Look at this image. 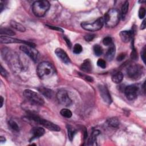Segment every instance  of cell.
<instances>
[{"label":"cell","instance_id":"obj_22","mask_svg":"<svg viewBox=\"0 0 146 146\" xmlns=\"http://www.w3.org/2000/svg\"><path fill=\"white\" fill-rule=\"evenodd\" d=\"M10 25L13 28L15 29V30H17L19 31L25 32L26 31L25 27L22 25H21V23H19L15 21H11Z\"/></svg>","mask_w":146,"mask_h":146},{"label":"cell","instance_id":"obj_43","mask_svg":"<svg viewBox=\"0 0 146 146\" xmlns=\"http://www.w3.org/2000/svg\"><path fill=\"white\" fill-rule=\"evenodd\" d=\"M3 100H4L2 96H1V97H0V102H1V106H0V107H1V108H2V106H3Z\"/></svg>","mask_w":146,"mask_h":146},{"label":"cell","instance_id":"obj_42","mask_svg":"<svg viewBox=\"0 0 146 146\" xmlns=\"http://www.w3.org/2000/svg\"><path fill=\"white\" fill-rule=\"evenodd\" d=\"M145 26H146V25H145V20L144 19V20L143 21L141 24L140 29H141V30H144V29L145 28Z\"/></svg>","mask_w":146,"mask_h":146},{"label":"cell","instance_id":"obj_3","mask_svg":"<svg viewBox=\"0 0 146 146\" xmlns=\"http://www.w3.org/2000/svg\"><path fill=\"white\" fill-rule=\"evenodd\" d=\"M120 14L119 11L114 9H110L105 14L104 23L108 27H114L119 23L120 21Z\"/></svg>","mask_w":146,"mask_h":146},{"label":"cell","instance_id":"obj_18","mask_svg":"<svg viewBox=\"0 0 146 146\" xmlns=\"http://www.w3.org/2000/svg\"><path fill=\"white\" fill-rule=\"evenodd\" d=\"M123 78L124 76L123 73L120 71H117L112 74L111 76V79L113 83L118 84L122 82Z\"/></svg>","mask_w":146,"mask_h":146},{"label":"cell","instance_id":"obj_38","mask_svg":"<svg viewBox=\"0 0 146 146\" xmlns=\"http://www.w3.org/2000/svg\"><path fill=\"white\" fill-rule=\"evenodd\" d=\"M47 27H48L50 29H52L54 30H56V31H61V32H63V30L60 28V27H55V26H49V25H47Z\"/></svg>","mask_w":146,"mask_h":146},{"label":"cell","instance_id":"obj_16","mask_svg":"<svg viewBox=\"0 0 146 146\" xmlns=\"http://www.w3.org/2000/svg\"><path fill=\"white\" fill-rule=\"evenodd\" d=\"M133 35V30L122 31L120 33V36L121 40L124 43H127L131 40Z\"/></svg>","mask_w":146,"mask_h":146},{"label":"cell","instance_id":"obj_28","mask_svg":"<svg viewBox=\"0 0 146 146\" xmlns=\"http://www.w3.org/2000/svg\"><path fill=\"white\" fill-rule=\"evenodd\" d=\"M93 50H94V54L96 56H100V55H101L103 54V48L99 44L94 45V46L93 47Z\"/></svg>","mask_w":146,"mask_h":146},{"label":"cell","instance_id":"obj_11","mask_svg":"<svg viewBox=\"0 0 146 146\" xmlns=\"http://www.w3.org/2000/svg\"><path fill=\"white\" fill-rule=\"evenodd\" d=\"M19 48L34 62H36L38 57V51L35 49L34 47L26 44H23L19 47Z\"/></svg>","mask_w":146,"mask_h":146},{"label":"cell","instance_id":"obj_29","mask_svg":"<svg viewBox=\"0 0 146 146\" xmlns=\"http://www.w3.org/2000/svg\"><path fill=\"white\" fill-rule=\"evenodd\" d=\"M8 123H9V127H10V128L12 130H13L14 131H16V132L19 131V126H18V125L17 124V123L15 121H13L12 120H10L9 121Z\"/></svg>","mask_w":146,"mask_h":146},{"label":"cell","instance_id":"obj_30","mask_svg":"<svg viewBox=\"0 0 146 146\" xmlns=\"http://www.w3.org/2000/svg\"><path fill=\"white\" fill-rule=\"evenodd\" d=\"M82 50H83L82 46L80 44L76 43L74 46V47H73L74 53H75L76 54H79L82 51Z\"/></svg>","mask_w":146,"mask_h":146},{"label":"cell","instance_id":"obj_14","mask_svg":"<svg viewBox=\"0 0 146 146\" xmlns=\"http://www.w3.org/2000/svg\"><path fill=\"white\" fill-rule=\"evenodd\" d=\"M55 54L56 56L64 63L69 64L71 62L69 56L67 55V53L62 48H57L55 50Z\"/></svg>","mask_w":146,"mask_h":146},{"label":"cell","instance_id":"obj_45","mask_svg":"<svg viewBox=\"0 0 146 146\" xmlns=\"http://www.w3.org/2000/svg\"><path fill=\"white\" fill-rule=\"evenodd\" d=\"M145 1H139V2H140V3H144Z\"/></svg>","mask_w":146,"mask_h":146},{"label":"cell","instance_id":"obj_33","mask_svg":"<svg viewBox=\"0 0 146 146\" xmlns=\"http://www.w3.org/2000/svg\"><path fill=\"white\" fill-rule=\"evenodd\" d=\"M145 15V9L144 7H140L139 10V17L140 19H143Z\"/></svg>","mask_w":146,"mask_h":146},{"label":"cell","instance_id":"obj_23","mask_svg":"<svg viewBox=\"0 0 146 146\" xmlns=\"http://www.w3.org/2000/svg\"><path fill=\"white\" fill-rule=\"evenodd\" d=\"M67 129L68 137L70 141H72L74 139V137L76 131L75 129L70 124L67 125Z\"/></svg>","mask_w":146,"mask_h":146},{"label":"cell","instance_id":"obj_20","mask_svg":"<svg viewBox=\"0 0 146 146\" xmlns=\"http://www.w3.org/2000/svg\"><path fill=\"white\" fill-rule=\"evenodd\" d=\"M115 54V47L113 44L111 46L106 54V58L108 60H112Z\"/></svg>","mask_w":146,"mask_h":146},{"label":"cell","instance_id":"obj_31","mask_svg":"<svg viewBox=\"0 0 146 146\" xmlns=\"http://www.w3.org/2000/svg\"><path fill=\"white\" fill-rule=\"evenodd\" d=\"M103 43L106 46H111L113 44L112 39L110 36H107L103 39Z\"/></svg>","mask_w":146,"mask_h":146},{"label":"cell","instance_id":"obj_39","mask_svg":"<svg viewBox=\"0 0 146 146\" xmlns=\"http://www.w3.org/2000/svg\"><path fill=\"white\" fill-rule=\"evenodd\" d=\"M80 75H82V78H84L86 80H87V81H88V82H91L93 81V79H92V78L91 77V76H88V75H84V74H80Z\"/></svg>","mask_w":146,"mask_h":146},{"label":"cell","instance_id":"obj_15","mask_svg":"<svg viewBox=\"0 0 146 146\" xmlns=\"http://www.w3.org/2000/svg\"><path fill=\"white\" fill-rule=\"evenodd\" d=\"M44 132H45L44 129L42 127H36L33 128L31 131L32 136H31L30 141L33 140L34 139L39 138V137H41L42 136H43L44 135Z\"/></svg>","mask_w":146,"mask_h":146},{"label":"cell","instance_id":"obj_6","mask_svg":"<svg viewBox=\"0 0 146 146\" xmlns=\"http://www.w3.org/2000/svg\"><path fill=\"white\" fill-rule=\"evenodd\" d=\"M144 74V67L139 64H132L127 70V76L131 79L138 80Z\"/></svg>","mask_w":146,"mask_h":146},{"label":"cell","instance_id":"obj_21","mask_svg":"<svg viewBox=\"0 0 146 146\" xmlns=\"http://www.w3.org/2000/svg\"><path fill=\"white\" fill-rule=\"evenodd\" d=\"M100 134V131L98 130L94 131L88 140V145H96V138L97 136Z\"/></svg>","mask_w":146,"mask_h":146},{"label":"cell","instance_id":"obj_40","mask_svg":"<svg viewBox=\"0 0 146 146\" xmlns=\"http://www.w3.org/2000/svg\"><path fill=\"white\" fill-rule=\"evenodd\" d=\"M125 56V54L124 53H121L119 54L117 58V61H121L122 60Z\"/></svg>","mask_w":146,"mask_h":146},{"label":"cell","instance_id":"obj_4","mask_svg":"<svg viewBox=\"0 0 146 146\" xmlns=\"http://www.w3.org/2000/svg\"><path fill=\"white\" fill-rule=\"evenodd\" d=\"M50 7L48 1L46 0L37 1L33 3L32 10L34 15L38 17H43Z\"/></svg>","mask_w":146,"mask_h":146},{"label":"cell","instance_id":"obj_24","mask_svg":"<svg viewBox=\"0 0 146 146\" xmlns=\"http://www.w3.org/2000/svg\"><path fill=\"white\" fill-rule=\"evenodd\" d=\"M128 7H129V2L128 1H125L121 6V16L123 19L125 17V15H127L128 10Z\"/></svg>","mask_w":146,"mask_h":146},{"label":"cell","instance_id":"obj_36","mask_svg":"<svg viewBox=\"0 0 146 146\" xmlns=\"http://www.w3.org/2000/svg\"><path fill=\"white\" fill-rule=\"evenodd\" d=\"M145 47H144L142 51H141V59L143 61V62L144 63H145Z\"/></svg>","mask_w":146,"mask_h":146},{"label":"cell","instance_id":"obj_34","mask_svg":"<svg viewBox=\"0 0 146 146\" xmlns=\"http://www.w3.org/2000/svg\"><path fill=\"white\" fill-rule=\"evenodd\" d=\"M95 37V35L93 34H88L84 36V39L87 42H90L93 40V39Z\"/></svg>","mask_w":146,"mask_h":146},{"label":"cell","instance_id":"obj_12","mask_svg":"<svg viewBox=\"0 0 146 146\" xmlns=\"http://www.w3.org/2000/svg\"><path fill=\"white\" fill-rule=\"evenodd\" d=\"M0 42L1 43H23L24 44H26L31 47H34L35 46V44H34L33 43L30 42H27V41H25V40H20L17 38H12L10 36H1L0 37Z\"/></svg>","mask_w":146,"mask_h":146},{"label":"cell","instance_id":"obj_1","mask_svg":"<svg viewBox=\"0 0 146 146\" xmlns=\"http://www.w3.org/2000/svg\"><path fill=\"white\" fill-rule=\"evenodd\" d=\"M1 53L4 59L7 62L9 65H10L11 68L17 71L23 68V66L19 55L17 54L6 48L2 50Z\"/></svg>","mask_w":146,"mask_h":146},{"label":"cell","instance_id":"obj_17","mask_svg":"<svg viewBox=\"0 0 146 146\" xmlns=\"http://www.w3.org/2000/svg\"><path fill=\"white\" fill-rule=\"evenodd\" d=\"M80 69L85 72H90L92 70L91 62L89 59H85L81 64Z\"/></svg>","mask_w":146,"mask_h":146},{"label":"cell","instance_id":"obj_7","mask_svg":"<svg viewBox=\"0 0 146 146\" xmlns=\"http://www.w3.org/2000/svg\"><path fill=\"white\" fill-rule=\"evenodd\" d=\"M23 95L28 101L36 106H42L44 103V101L42 96L34 91L28 89L25 90L23 92Z\"/></svg>","mask_w":146,"mask_h":146},{"label":"cell","instance_id":"obj_25","mask_svg":"<svg viewBox=\"0 0 146 146\" xmlns=\"http://www.w3.org/2000/svg\"><path fill=\"white\" fill-rule=\"evenodd\" d=\"M0 33L1 35L4 34L9 36H14L15 35V33L13 30L8 28H1L0 30Z\"/></svg>","mask_w":146,"mask_h":146},{"label":"cell","instance_id":"obj_8","mask_svg":"<svg viewBox=\"0 0 146 146\" xmlns=\"http://www.w3.org/2000/svg\"><path fill=\"white\" fill-rule=\"evenodd\" d=\"M104 25L103 18H99L96 20L92 22H82L81 27L87 30L90 31H96L100 30Z\"/></svg>","mask_w":146,"mask_h":146},{"label":"cell","instance_id":"obj_10","mask_svg":"<svg viewBox=\"0 0 146 146\" xmlns=\"http://www.w3.org/2000/svg\"><path fill=\"white\" fill-rule=\"evenodd\" d=\"M56 98L58 102L63 106L68 107L71 105L72 100L69 97L67 92L64 90H59L56 93Z\"/></svg>","mask_w":146,"mask_h":146},{"label":"cell","instance_id":"obj_2","mask_svg":"<svg viewBox=\"0 0 146 146\" xmlns=\"http://www.w3.org/2000/svg\"><path fill=\"white\" fill-rule=\"evenodd\" d=\"M36 73L39 78L45 79L52 76L55 73V69L51 63L48 62L40 63L36 68Z\"/></svg>","mask_w":146,"mask_h":146},{"label":"cell","instance_id":"obj_13","mask_svg":"<svg viewBox=\"0 0 146 146\" xmlns=\"http://www.w3.org/2000/svg\"><path fill=\"white\" fill-rule=\"evenodd\" d=\"M98 88L100 96L104 102L107 104H111L112 102V98L107 87L104 85L100 84L98 86Z\"/></svg>","mask_w":146,"mask_h":146},{"label":"cell","instance_id":"obj_35","mask_svg":"<svg viewBox=\"0 0 146 146\" xmlns=\"http://www.w3.org/2000/svg\"><path fill=\"white\" fill-rule=\"evenodd\" d=\"M131 56V58L133 59H136L137 58V53L134 48L132 49Z\"/></svg>","mask_w":146,"mask_h":146},{"label":"cell","instance_id":"obj_37","mask_svg":"<svg viewBox=\"0 0 146 146\" xmlns=\"http://www.w3.org/2000/svg\"><path fill=\"white\" fill-rule=\"evenodd\" d=\"M0 72H1V74L2 76H4V77H6L7 75V72L3 68L2 66L1 65V71H0Z\"/></svg>","mask_w":146,"mask_h":146},{"label":"cell","instance_id":"obj_27","mask_svg":"<svg viewBox=\"0 0 146 146\" xmlns=\"http://www.w3.org/2000/svg\"><path fill=\"white\" fill-rule=\"evenodd\" d=\"M60 115L66 117V118H70L72 116V112L71 111L67 109V108H63L60 110Z\"/></svg>","mask_w":146,"mask_h":146},{"label":"cell","instance_id":"obj_41","mask_svg":"<svg viewBox=\"0 0 146 146\" xmlns=\"http://www.w3.org/2000/svg\"><path fill=\"white\" fill-rule=\"evenodd\" d=\"M63 38H64V39L65 40V41H66V42L67 46L70 48V47H71V45H72V44H71V43L70 39H69L66 36H63Z\"/></svg>","mask_w":146,"mask_h":146},{"label":"cell","instance_id":"obj_19","mask_svg":"<svg viewBox=\"0 0 146 146\" xmlns=\"http://www.w3.org/2000/svg\"><path fill=\"white\" fill-rule=\"evenodd\" d=\"M39 91L45 97L48 98H51L53 96V91L47 88H45L43 87H40L38 88Z\"/></svg>","mask_w":146,"mask_h":146},{"label":"cell","instance_id":"obj_26","mask_svg":"<svg viewBox=\"0 0 146 146\" xmlns=\"http://www.w3.org/2000/svg\"><path fill=\"white\" fill-rule=\"evenodd\" d=\"M107 123L109 125L112 127H117L119 125V121L117 118L113 117L108 119L107 121Z\"/></svg>","mask_w":146,"mask_h":146},{"label":"cell","instance_id":"obj_32","mask_svg":"<svg viewBox=\"0 0 146 146\" xmlns=\"http://www.w3.org/2000/svg\"><path fill=\"white\" fill-rule=\"evenodd\" d=\"M97 65L102 68H105L106 67V62L104 60L102 59H99L97 61Z\"/></svg>","mask_w":146,"mask_h":146},{"label":"cell","instance_id":"obj_44","mask_svg":"<svg viewBox=\"0 0 146 146\" xmlns=\"http://www.w3.org/2000/svg\"><path fill=\"white\" fill-rule=\"evenodd\" d=\"M0 141L1 143H3V142H5L6 141V139L5 138V137L3 136H1L0 137Z\"/></svg>","mask_w":146,"mask_h":146},{"label":"cell","instance_id":"obj_9","mask_svg":"<svg viewBox=\"0 0 146 146\" xmlns=\"http://www.w3.org/2000/svg\"><path fill=\"white\" fill-rule=\"evenodd\" d=\"M139 92V87L136 84H131L127 86L124 90L126 98L129 100L136 99Z\"/></svg>","mask_w":146,"mask_h":146},{"label":"cell","instance_id":"obj_5","mask_svg":"<svg viewBox=\"0 0 146 146\" xmlns=\"http://www.w3.org/2000/svg\"><path fill=\"white\" fill-rule=\"evenodd\" d=\"M27 119L29 120L33 121H35L36 123H38L41 124L44 127H45L46 128H47L50 131H59L60 130V127L58 125H57L56 124H55L50 121H48L47 120L42 119L35 115L32 114V113H30L29 115L28 116H27Z\"/></svg>","mask_w":146,"mask_h":146}]
</instances>
